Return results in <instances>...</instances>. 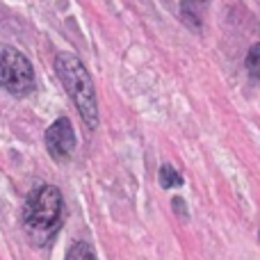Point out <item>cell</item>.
<instances>
[{
    "mask_svg": "<svg viewBox=\"0 0 260 260\" xmlns=\"http://www.w3.org/2000/svg\"><path fill=\"white\" fill-rule=\"evenodd\" d=\"M23 219L30 229L53 231L62 219V192L55 185H44L27 197Z\"/></svg>",
    "mask_w": 260,
    "mask_h": 260,
    "instance_id": "7a4b0ae2",
    "label": "cell"
},
{
    "mask_svg": "<svg viewBox=\"0 0 260 260\" xmlns=\"http://www.w3.org/2000/svg\"><path fill=\"white\" fill-rule=\"evenodd\" d=\"M244 64H247V73H249V76H251L253 80H260V44H253L251 48H249Z\"/></svg>",
    "mask_w": 260,
    "mask_h": 260,
    "instance_id": "8992f818",
    "label": "cell"
},
{
    "mask_svg": "<svg viewBox=\"0 0 260 260\" xmlns=\"http://www.w3.org/2000/svg\"><path fill=\"white\" fill-rule=\"evenodd\" d=\"M67 260H94V251L87 242H76L67 253Z\"/></svg>",
    "mask_w": 260,
    "mask_h": 260,
    "instance_id": "52a82bcc",
    "label": "cell"
},
{
    "mask_svg": "<svg viewBox=\"0 0 260 260\" xmlns=\"http://www.w3.org/2000/svg\"><path fill=\"white\" fill-rule=\"evenodd\" d=\"M0 87L14 96H25L35 89L30 59L12 46H0Z\"/></svg>",
    "mask_w": 260,
    "mask_h": 260,
    "instance_id": "3957f363",
    "label": "cell"
},
{
    "mask_svg": "<svg viewBox=\"0 0 260 260\" xmlns=\"http://www.w3.org/2000/svg\"><path fill=\"white\" fill-rule=\"evenodd\" d=\"M258 238H260V235H258Z\"/></svg>",
    "mask_w": 260,
    "mask_h": 260,
    "instance_id": "ba28073f",
    "label": "cell"
},
{
    "mask_svg": "<svg viewBox=\"0 0 260 260\" xmlns=\"http://www.w3.org/2000/svg\"><path fill=\"white\" fill-rule=\"evenodd\" d=\"M55 71H57L67 94L71 96L76 110L80 112L82 121L89 128H96L99 126V103H96L94 82H91L85 64L73 53H59L55 57Z\"/></svg>",
    "mask_w": 260,
    "mask_h": 260,
    "instance_id": "6da1fadb",
    "label": "cell"
},
{
    "mask_svg": "<svg viewBox=\"0 0 260 260\" xmlns=\"http://www.w3.org/2000/svg\"><path fill=\"white\" fill-rule=\"evenodd\" d=\"M160 185H162V189L180 187V185H183V176H180L171 165H162L160 167Z\"/></svg>",
    "mask_w": 260,
    "mask_h": 260,
    "instance_id": "5b68a950",
    "label": "cell"
},
{
    "mask_svg": "<svg viewBox=\"0 0 260 260\" xmlns=\"http://www.w3.org/2000/svg\"><path fill=\"white\" fill-rule=\"evenodd\" d=\"M46 148L53 157L62 160L76 151V130L69 119H57L48 130H46Z\"/></svg>",
    "mask_w": 260,
    "mask_h": 260,
    "instance_id": "277c9868",
    "label": "cell"
}]
</instances>
